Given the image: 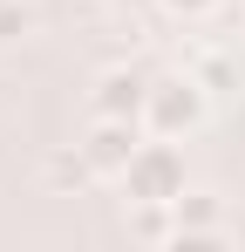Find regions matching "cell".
<instances>
[{"label":"cell","mask_w":245,"mask_h":252,"mask_svg":"<svg viewBox=\"0 0 245 252\" xmlns=\"http://www.w3.org/2000/svg\"><path fill=\"white\" fill-rule=\"evenodd\" d=\"M204 116H211V89H204L198 68H184V75H150V102H143V129H150V136L184 143L191 129H204Z\"/></svg>","instance_id":"6da1fadb"},{"label":"cell","mask_w":245,"mask_h":252,"mask_svg":"<svg viewBox=\"0 0 245 252\" xmlns=\"http://www.w3.org/2000/svg\"><path fill=\"white\" fill-rule=\"evenodd\" d=\"M116 184H122V198H177V191H191L184 184V150L170 136H143V150L129 157V170Z\"/></svg>","instance_id":"7a4b0ae2"},{"label":"cell","mask_w":245,"mask_h":252,"mask_svg":"<svg viewBox=\"0 0 245 252\" xmlns=\"http://www.w3.org/2000/svg\"><path fill=\"white\" fill-rule=\"evenodd\" d=\"M143 102H150V75L109 62L95 82H89V116H116V123H143Z\"/></svg>","instance_id":"3957f363"},{"label":"cell","mask_w":245,"mask_h":252,"mask_svg":"<svg viewBox=\"0 0 245 252\" xmlns=\"http://www.w3.org/2000/svg\"><path fill=\"white\" fill-rule=\"evenodd\" d=\"M143 123H116V116H89V136H82V157L95 164V177H122L129 157L143 150Z\"/></svg>","instance_id":"277c9868"},{"label":"cell","mask_w":245,"mask_h":252,"mask_svg":"<svg viewBox=\"0 0 245 252\" xmlns=\"http://www.w3.org/2000/svg\"><path fill=\"white\" fill-rule=\"evenodd\" d=\"M170 205H177V246H211V239H225V205H218L211 191H177Z\"/></svg>","instance_id":"5b68a950"},{"label":"cell","mask_w":245,"mask_h":252,"mask_svg":"<svg viewBox=\"0 0 245 252\" xmlns=\"http://www.w3.org/2000/svg\"><path fill=\"white\" fill-rule=\"evenodd\" d=\"M122 225H129L136 246H177V205L170 198H129Z\"/></svg>","instance_id":"8992f818"},{"label":"cell","mask_w":245,"mask_h":252,"mask_svg":"<svg viewBox=\"0 0 245 252\" xmlns=\"http://www.w3.org/2000/svg\"><path fill=\"white\" fill-rule=\"evenodd\" d=\"M48 184H55V191H89V184H95V164L82 157V143L48 157Z\"/></svg>","instance_id":"52a82bcc"},{"label":"cell","mask_w":245,"mask_h":252,"mask_svg":"<svg viewBox=\"0 0 245 252\" xmlns=\"http://www.w3.org/2000/svg\"><path fill=\"white\" fill-rule=\"evenodd\" d=\"M28 34H34V7H28V0H0V55L21 48Z\"/></svg>","instance_id":"ba28073f"},{"label":"cell","mask_w":245,"mask_h":252,"mask_svg":"<svg viewBox=\"0 0 245 252\" xmlns=\"http://www.w3.org/2000/svg\"><path fill=\"white\" fill-rule=\"evenodd\" d=\"M163 7H170V14H211L218 0H163Z\"/></svg>","instance_id":"9c48e42d"}]
</instances>
